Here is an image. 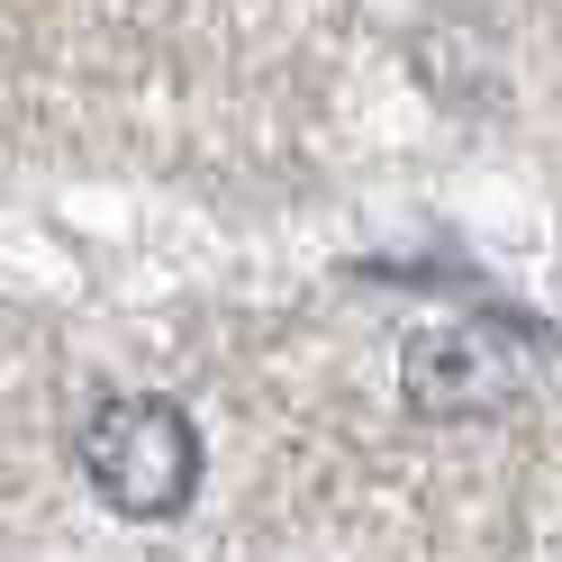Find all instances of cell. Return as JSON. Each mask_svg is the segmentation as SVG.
<instances>
[{
    "mask_svg": "<svg viewBox=\"0 0 562 562\" xmlns=\"http://www.w3.org/2000/svg\"><path fill=\"white\" fill-rule=\"evenodd\" d=\"M82 481H91L100 508H119L136 526L182 517L191 490H200V427H191V408H172L155 391L100 400L91 427H82Z\"/></svg>",
    "mask_w": 562,
    "mask_h": 562,
    "instance_id": "cell-1",
    "label": "cell"
},
{
    "mask_svg": "<svg viewBox=\"0 0 562 562\" xmlns=\"http://www.w3.org/2000/svg\"><path fill=\"white\" fill-rule=\"evenodd\" d=\"M536 327L508 318V308H472V318H445V327H417L400 345V400L417 417H490L526 391V363H536Z\"/></svg>",
    "mask_w": 562,
    "mask_h": 562,
    "instance_id": "cell-2",
    "label": "cell"
}]
</instances>
